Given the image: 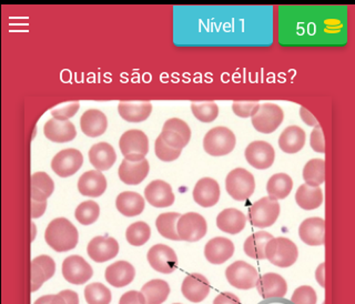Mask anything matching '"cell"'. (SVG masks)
<instances>
[{
	"instance_id": "obj_1",
	"label": "cell",
	"mask_w": 355,
	"mask_h": 304,
	"mask_svg": "<svg viewBox=\"0 0 355 304\" xmlns=\"http://www.w3.org/2000/svg\"><path fill=\"white\" fill-rule=\"evenodd\" d=\"M44 240L53 251L68 252L77 246L79 233L68 219H53L46 229Z\"/></svg>"
},
{
	"instance_id": "obj_2",
	"label": "cell",
	"mask_w": 355,
	"mask_h": 304,
	"mask_svg": "<svg viewBox=\"0 0 355 304\" xmlns=\"http://www.w3.org/2000/svg\"><path fill=\"white\" fill-rule=\"evenodd\" d=\"M297 244L292 242L290 239L273 238L268 242L266 246V259L272 264L279 268H288L297 262Z\"/></svg>"
},
{
	"instance_id": "obj_3",
	"label": "cell",
	"mask_w": 355,
	"mask_h": 304,
	"mask_svg": "<svg viewBox=\"0 0 355 304\" xmlns=\"http://www.w3.org/2000/svg\"><path fill=\"white\" fill-rule=\"evenodd\" d=\"M225 189L232 199L236 201H245L254 192V177L247 169H234L227 174Z\"/></svg>"
},
{
	"instance_id": "obj_4",
	"label": "cell",
	"mask_w": 355,
	"mask_h": 304,
	"mask_svg": "<svg viewBox=\"0 0 355 304\" xmlns=\"http://www.w3.org/2000/svg\"><path fill=\"white\" fill-rule=\"evenodd\" d=\"M234 133L225 127H216L207 133L203 139V148L212 157L227 155L236 147Z\"/></svg>"
},
{
	"instance_id": "obj_5",
	"label": "cell",
	"mask_w": 355,
	"mask_h": 304,
	"mask_svg": "<svg viewBox=\"0 0 355 304\" xmlns=\"http://www.w3.org/2000/svg\"><path fill=\"white\" fill-rule=\"evenodd\" d=\"M280 216V205L277 200L264 196L254 202L249 209V220L253 227L269 228L277 221Z\"/></svg>"
},
{
	"instance_id": "obj_6",
	"label": "cell",
	"mask_w": 355,
	"mask_h": 304,
	"mask_svg": "<svg viewBox=\"0 0 355 304\" xmlns=\"http://www.w3.org/2000/svg\"><path fill=\"white\" fill-rule=\"evenodd\" d=\"M119 147L125 159L141 161L149 152V139L141 130H128L119 140Z\"/></svg>"
},
{
	"instance_id": "obj_7",
	"label": "cell",
	"mask_w": 355,
	"mask_h": 304,
	"mask_svg": "<svg viewBox=\"0 0 355 304\" xmlns=\"http://www.w3.org/2000/svg\"><path fill=\"white\" fill-rule=\"evenodd\" d=\"M159 137L172 149L182 151L191 139V129L180 118H171L164 122Z\"/></svg>"
},
{
	"instance_id": "obj_8",
	"label": "cell",
	"mask_w": 355,
	"mask_h": 304,
	"mask_svg": "<svg viewBox=\"0 0 355 304\" xmlns=\"http://www.w3.org/2000/svg\"><path fill=\"white\" fill-rule=\"evenodd\" d=\"M284 119L282 109L275 103H262L252 117L253 127L261 133H272L280 127Z\"/></svg>"
},
{
	"instance_id": "obj_9",
	"label": "cell",
	"mask_w": 355,
	"mask_h": 304,
	"mask_svg": "<svg viewBox=\"0 0 355 304\" xmlns=\"http://www.w3.org/2000/svg\"><path fill=\"white\" fill-rule=\"evenodd\" d=\"M227 282L240 290H250L257 287L259 273L254 267L244 261H236L225 270Z\"/></svg>"
},
{
	"instance_id": "obj_10",
	"label": "cell",
	"mask_w": 355,
	"mask_h": 304,
	"mask_svg": "<svg viewBox=\"0 0 355 304\" xmlns=\"http://www.w3.org/2000/svg\"><path fill=\"white\" fill-rule=\"evenodd\" d=\"M208 224L201 214L188 212L179 218L177 223V233L181 241L197 242L207 235Z\"/></svg>"
},
{
	"instance_id": "obj_11",
	"label": "cell",
	"mask_w": 355,
	"mask_h": 304,
	"mask_svg": "<svg viewBox=\"0 0 355 304\" xmlns=\"http://www.w3.org/2000/svg\"><path fill=\"white\" fill-rule=\"evenodd\" d=\"M61 272L66 281L76 285H85L94 276L92 266L79 255H70L67 257L62 263Z\"/></svg>"
},
{
	"instance_id": "obj_12",
	"label": "cell",
	"mask_w": 355,
	"mask_h": 304,
	"mask_svg": "<svg viewBox=\"0 0 355 304\" xmlns=\"http://www.w3.org/2000/svg\"><path fill=\"white\" fill-rule=\"evenodd\" d=\"M147 259L151 268L160 273H172L178 268L177 255L172 248L166 244H155L150 248Z\"/></svg>"
},
{
	"instance_id": "obj_13",
	"label": "cell",
	"mask_w": 355,
	"mask_h": 304,
	"mask_svg": "<svg viewBox=\"0 0 355 304\" xmlns=\"http://www.w3.org/2000/svg\"><path fill=\"white\" fill-rule=\"evenodd\" d=\"M83 155L77 149H64L59 151L51 160V169L57 176L68 178L77 174L83 167Z\"/></svg>"
},
{
	"instance_id": "obj_14",
	"label": "cell",
	"mask_w": 355,
	"mask_h": 304,
	"mask_svg": "<svg viewBox=\"0 0 355 304\" xmlns=\"http://www.w3.org/2000/svg\"><path fill=\"white\" fill-rule=\"evenodd\" d=\"M244 155L250 166L259 170L270 168L275 160V151L269 142H253L245 148Z\"/></svg>"
},
{
	"instance_id": "obj_15",
	"label": "cell",
	"mask_w": 355,
	"mask_h": 304,
	"mask_svg": "<svg viewBox=\"0 0 355 304\" xmlns=\"http://www.w3.org/2000/svg\"><path fill=\"white\" fill-rule=\"evenodd\" d=\"M89 257L94 262L103 263L112 260L119 253V244L116 239L105 235L96 237L87 246Z\"/></svg>"
},
{
	"instance_id": "obj_16",
	"label": "cell",
	"mask_w": 355,
	"mask_h": 304,
	"mask_svg": "<svg viewBox=\"0 0 355 304\" xmlns=\"http://www.w3.org/2000/svg\"><path fill=\"white\" fill-rule=\"evenodd\" d=\"M144 198L155 208H166L173 205L175 194L171 185L164 180H155L144 189Z\"/></svg>"
},
{
	"instance_id": "obj_17",
	"label": "cell",
	"mask_w": 355,
	"mask_h": 304,
	"mask_svg": "<svg viewBox=\"0 0 355 304\" xmlns=\"http://www.w3.org/2000/svg\"><path fill=\"white\" fill-rule=\"evenodd\" d=\"M181 291L187 300L193 303H199L209 296L210 283L202 274H189L188 277L183 280Z\"/></svg>"
},
{
	"instance_id": "obj_18",
	"label": "cell",
	"mask_w": 355,
	"mask_h": 304,
	"mask_svg": "<svg viewBox=\"0 0 355 304\" xmlns=\"http://www.w3.org/2000/svg\"><path fill=\"white\" fill-rule=\"evenodd\" d=\"M255 288L264 300L283 298L288 292L286 280L277 273H266L259 278Z\"/></svg>"
},
{
	"instance_id": "obj_19",
	"label": "cell",
	"mask_w": 355,
	"mask_h": 304,
	"mask_svg": "<svg viewBox=\"0 0 355 304\" xmlns=\"http://www.w3.org/2000/svg\"><path fill=\"white\" fill-rule=\"evenodd\" d=\"M300 239L311 246L325 244V221L322 218H309L299 228Z\"/></svg>"
},
{
	"instance_id": "obj_20",
	"label": "cell",
	"mask_w": 355,
	"mask_h": 304,
	"mask_svg": "<svg viewBox=\"0 0 355 304\" xmlns=\"http://www.w3.org/2000/svg\"><path fill=\"white\" fill-rule=\"evenodd\" d=\"M193 199L203 208L214 207L220 199V185L212 178H202L193 189Z\"/></svg>"
},
{
	"instance_id": "obj_21",
	"label": "cell",
	"mask_w": 355,
	"mask_h": 304,
	"mask_svg": "<svg viewBox=\"0 0 355 304\" xmlns=\"http://www.w3.org/2000/svg\"><path fill=\"white\" fill-rule=\"evenodd\" d=\"M150 166L147 159L141 161H129L123 159L118 170V174L122 183L136 185L141 183L147 178Z\"/></svg>"
},
{
	"instance_id": "obj_22",
	"label": "cell",
	"mask_w": 355,
	"mask_h": 304,
	"mask_svg": "<svg viewBox=\"0 0 355 304\" xmlns=\"http://www.w3.org/2000/svg\"><path fill=\"white\" fill-rule=\"evenodd\" d=\"M44 135L50 142L64 144V142H71L76 138L77 130L70 120L60 121V120L51 118L44 125Z\"/></svg>"
},
{
	"instance_id": "obj_23",
	"label": "cell",
	"mask_w": 355,
	"mask_h": 304,
	"mask_svg": "<svg viewBox=\"0 0 355 304\" xmlns=\"http://www.w3.org/2000/svg\"><path fill=\"white\" fill-rule=\"evenodd\" d=\"M234 253V244L227 238L211 239L205 244V257L212 264H222L227 262Z\"/></svg>"
},
{
	"instance_id": "obj_24",
	"label": "cell",
	"mask_w": 355,
	"mask_h": 304,
	"mask_svg": "<svg viewBox=\"0 0 355 304\" xmlns=\"http://www.w3.org/2000/svg\"><path fill=\"white\" fill-rule=\"evenodd\" d=\"M107 189V180L103 172L98 170L86 171L78 180V190L83 196L98 198L103 196Z\"/></svg>"
},
{
	"instance_id": "obj_25",
	"label": "cell",
	"mask_w": 355,
	"mask_h": 304,
	"mask_svg": "<svg viewBox=\"0 0 355 304\" xmlns=\"http://www.w3.org/2000/svg\"><path fill=\"white\" fill-rule=\"evenodd\" d=\"M136 277V270L127 261H118L105 269V279L114 288H123L130 285Z\"/></svg>"
},
{
	"instance_id": "obj_26",
	"label": "cell",
	"mask_w": 355,
	"mask_h": 304,
	"mask_svg": "<svg viewBox=\"0 0 355 304\" xmlns=\"http://www.w3.org/2000/svg\"><path fill=\"white\" fill-rule=\"evenodd\" d=\"M80 128L86 136L96 138L103 136L108 128V119L103 111L89 109L80 118Z\"/></svg>"
},
{
	"instance_id": "obj_27",
	"label": "cell",
	"mask_w": 355,
	"mask_h": 304,
	"mask_svg": "<svg viewBox=\"0 0 355 304\" xmlns=\"http://www.w3.org/2000/svg\"><path fill=\"white\" fill-rule=\"evenodd\" d=\"M89 161L98 171H107L116 160V151L107 142L96 144L89 150Z\"/></svg>"
},
{
	"instance_id": "obj_28",
	"label": "cell",
	"mask_w": 355,
	"mask_h": 304,
	"mask_svg": "<svg viewBox=\"0 0 355 304\" xmlns=\"http://www.w3.org/2000/svg\"><path fill=\"white\" fill-rule=\"evenodd\" d=\"M247 224V217L244 213L234 208H229L219 213L216 217V226L223 233L229 235H238Z\"/></svg>"
},
{
	"instance_id": "obj_29",
	"label": "cell",
	"mask_w": 355,
	"mask_h": 304,
	"mask_svg": "<svg viewBox=\"0 0 355 304\" xmlns=\"http://www.w3.org/2000/svg\"><path fill=\"white\" fill-rule=\"evenodd\" d=\"M118 112L122 119L128 122H142L149 118L153 112V105L148 101L128 103L121 101L118 105Z\"/></svg>"
},
{
	"instance_id": "obj_30",
	"label": "cell",
	"mask_w": 355,
	"mask_h": 304,
	"mask_svg": "<svg viewBox=\"0 0 355 304\" xmlns=\"http://www.w3.org/2000/svg\"><path fill=\"white\" fill-rule=\"evenodd\" d=\"M305 144V133L302 128L290 126L282 131L279 138V147L284 153L293 155L302 150Z\"/></svg>"
},
{
	"instance_id": "obj_31",
	"label": "cell",
	"mask_w": 355,
	"mask_h": 304,
	"mask_svg": "<svg viewBox=\"0 0 355 304\" xmlns=\"http://www.w3.org/2000/svg\"><path fill=\"white\" fill-rule=\"evenodd\" d=\"M116 210L128 218L137 217L144 210V199L137 192L125 191L116 196Z\"/></svg>"
},
{
	"instance_id": "obj_32",
	"label": "cell",
	"mask_w": 355,
	"mask_h": 304,
	"mask_svg": "<svg viewBox=\"0 0 355 304\" xmlns=\"http://www.w3.org/2000/svg\"><path fill=\"white\" fill-rule=\"evenodd\" d=\"M295 201L304 210H315L323 203V192L319 187H311L304 183L297 189Z\"/></svg>"
},
{
	"instance_id": "obj_33",
	"label": "cell",
	"mask_w": 355,
	"mask_h": 304,
	"mask_svg": "<svg viewBox=\"0 0 355 304\" xmlns=\"http://www.w3.org/2000/svg\"><path fill=\"white\" fill-rule=\"evenodd\" d=\"M55 190L53 180L46 172L39 171L31 176V200L47 201Z\"/></svg>"
},
{
	"instance_id": "obj_34",
	"label": "cell",
	"mask_w": 355,
	"mask_h": 304,
	"mask_svg": "<svg viewBox=\"0 0 355 304\" xmlns=\"http://www.w3.org/2000/svg\"><path fill=\"white\" fill-rule=\"evenodd\" d=\"M273 235L266 231L253 233L244 242L243 249L245 255L255 260H264L266 259V246Z\"/></svg>"
},
{
	"instance_id": "obj_35",
	"label": "cell",
	"mask_w": 355,
	"mask_h": 304,
	"mask_svg": "<svg viewBox=\"0 0 355 304\" xmlns=\"http://www.w3.org/2000/svg\"><path fill=\"white\" fill-rule=\"evenodd\" d=\"M293 189V180L286 174H277L272 176L266 185V191L271 199H286Z\"/></svg>"
},
{
	"instance_id": "obj_36",
	"label": "cell",
	"mask_w": 355,
	"mask_h": 304,
	"mask_svg": "<svg viewBox=\"0 0 355 304\" xmlns=\"http://www.w3.org/2000/svg\"><path fill=\"white\" fill-rule=\"evenodd\" d=\"M146 304H162L170 294V287L164 280H151L142 287Z\"/></svg>"
},
{
	"instance_id": "obj_37",
	"label": "cell",
	"mask_w": 355,
	"mask_h": 304,
	"mask_svg": "<svg viewBox=\"0 0 355 304\" xmlns=\"http://www.w3.org/2000/svg\"><path fill=\"white\" fill-rule=\"evenodd\" d=\"M180 217L181 214L177 212H166L160 214L155 220V227H157L158 233L164 238L169 239V240H180L177 233L178 220Z\"/></svg>"
},
{
	"instance_id": "obj_38",
	"label": "cell",
	"mask_w": 355,
	"mask_h": 304,
	"mask_svg": "<svg viewBox=\"0 0 355 304\" xmlns=\"http://www.w3.org/2000/svg\"><path fill=\"white\" fill-rule=\"evenodd\" d=\"M303 179L311 187H320L324 183L325 162L323 159H312L303 169Z\"/></svg>"
},
{
	"instance_id": "obj_39",
	"label": "cell",
	"mask_w": 355,
	"mask_h": 304,
	"mask_svg": "<svg viewBox=\"0 0 355 304\" xmlns=\"http://www.w3.org/2000/svg\"><path fill=\"white\" fill-rule=\"evenodd\" d=\"M151 237V229L146 222L138 221L130 224L125 233L129 244L133 246H141L147 244Z\"/></svg>"
},
{
	"instance_id": "obj_40",
	"label": "cell",
	"mask_w": 355,
	"mask_h": 304,
	"mask_svg": "<svg viewBox=\"0 0 355 304\" xmlns=\"http://www.w3.org/2000/svg\"><path fill=\"white\" fill-rule=\"evenodd\" d=\"M99 205L97 202L92 201V200L83 202L76 209V219L83 226H90V224L94 223L99 219Z\"/></svg>"
},
{
	"instance_id": "obj_41",
	"label": "cell",
	"mask_w": 355,
	"mask_h": 304,
	"mask_svg": "<svg viewBox=\"0 0 355 304\" xmlns=\"http://www.w3.org/2000/svg\"><path fill=\"white\" fill-rule=\"evenodd\" d=\"M85 299L88 304H110L111 292L103 283H92L85 289Z\"/></svg>"
},
{
	"instance_id": "obj_42",
	"label": "cell",
	"mask_w": 355,
	"mask_h": 304,
	"mask_svg": "<svg viewBox=\"0 0 355 304\" xmlns=\"http://www.w3.org/2000/svg\"><path fill=\"white\" fill-rule=\"evenodd\" d=\"M191 111L199 121L209 124L216 119V117L219 115V107L214 101L192 103Z\"/></svg>"
},
{
	"instance_id": "obj_43",
	"label": "cell",
	"mask_w": 355,
	"mask_h": 304,
	"mask_svg": "<svg viewBox=\"0 0 355 304\" xmlns=\"http://www.w3.org/2000/svg\"><path fill=\"white\" fill-rule=\"evenodd\" d=\"M155 155L164 162H172L177 160L181 155V150L172 149L168 144H164V140L158 137L155 144Z\"/></svg>"
},
{
	"instance_id": "obj_44",
	"label": "cell",
	"mask_w": 355,
	"mask_h": 304,
	"mask_svg": "<svg viewBox=\"0 0 355 304\" xmlns=\"http://www.w3.org/2000/svg\"><path fill=\"white\" fill-rule=\"evenodd\" d=\"M316 294L309 285H302L294 291L291 302L293 304H316Z\"/></svg>"
},
{
	"instance_id": "obj_45",
	"label": "cell",
	"mask_w": 355,
	"mask_h": 304,
	"mask_svg": "<svg viewBox=\"0 0 355 304\" xmlns=\"http://www.w3.org/2000/svg\"><path fill=\"white\" fill-rule=\"evenodd\" d=\"M259 105L257 101H234L232 110L240 118H251L258 111Z\"/></svg>"
},
{
	"instance_id": "obj_46",
	"label": "cell",
	"mask_w": 355,
	"mask_h": 304,
	"mask_svg": "<svg viewBox=\"0 0 355 304\" xmlns=\"http://www.w3.org/2000/svg\"><path fill=\"white\" fill-rule=\"evenodd\" d=\"M47 281L46 272L36 261H31V292H36Z\"/></svg>"
},
{
	"instance_id": "obj_47",
	"label": "cell",
	"mask_w": 355,
	"mask_h": 304,
	"mask_svg": "<svg viewBox=\"0 0 355 304\" xmlns=\"http://www.w3.org/2000/svg\"><path fill=\"white\" fill-rule=\"evenodd\" d=\"M79 108H80L79 103H71L69 105H64L62 108L55 109V110L51 111V116L55 119L60 120V121H67L77 114Z\"/></svg>"
},
{
	"instance_id": "obj_48",
	"label": "cell",
	"mask_w": 355,
	"mask_h": 304,
	"mask_svg": "<svg viewBox=\"0 0 355 304\" xmlns=\"http://www.w3.org/2000/svg\"><path fill=\"white\" fill-rule=\"evenodd\" d=\"M310 146L313 151L319 152V153L325 152L324 136H323V133H322L321 127L319 125L315 126L311 133Z\"/></svg>"
},
{
	"instance_id": "obj_49",
	"label": "cell",
	"mask_w": 355,
	"mask_h": 304,
	"mask_svg": "<svg viewBox=\"0 0 355 304\" xmlns=\"http://www.w3.org/2000/svg\"><path fill=\"white\" fill-rule=\"evenodd\" d=\"M33 260L39 263L42 268L44 269V272H46L47 281L53 277V274L55 272V263L49 255H39V257H35Z\"/></svg>"
},
{
	"instance_id": "obj_50",
	"label": "cell",
	"mask_w": 355,
	"mask_h": 304,
	"mask_svg": "<svg viewBox=\"0 0 355 304\" xmlns=\"http://www.w3.org/2000/svg\"><path fill=\"white\" fill-rule=\"evenodd\" d=\"M119 304H146V299L141 292L129 291L120 298Z\"/></svg>"
},
{
	"instance_id": "obj_51",
	"label": "cell",
	"mask_w": 355,
	"mask_h": 304,
	"mask_svg": "<svg viewBox=\"0 0 355 304\" xmlns=\"http://www.w3.org/2000/svg\"><path fill=\"white\" fill-rule=\"evenodd\" d=\"M214 304H241V302L236 294H231V292H223L216 296Z\"/></svg>"
},
{
	"instance_id": "obj_52",
	"label": "cell",
	"mask_w": 355,
	"mask_h": 304,
	"mask_svg": "<svg viewBox=\"0 0 355 304\" xmlns=\"http://www.w3.org/2000/svg\"><path fill=\"white\" fill-rule=\"evenodd\" d=\"M47 209V201L39 202L31 200V219H38L44 216Z\"/></svg>"
},
{
	"instance_id": "obj_53",
	"label": "cell",
	"mask_w": 355,
	"mask_h": 304,
	"mask_svg": "<svg viewBox=\"0 0 355 304\" xmlns=\"http://www.w3.org/2000/svg\"><path fill=\"white\" fill-rule=\"evenodd\" d=\"M33 304H67L60 294H50V296H40Z\"/></svg>"
},
{
	"instance_id": "obj_54",
	"label": "cell",
	"mask_w": 355,
	"mask_h": 304,
	"mask_svg": "<svg viewBox=\"0 0 355 304\" xmlns=\"http://www.w3.org/2000/svg\"><path fill=\"white\" fill-rule=\"evenodd\" d=\"M300 117H301V119L304 121V124L310 126V127H315V126L319 125L318 120L314 118L313 115L311 114L310 111L304 108V107L300 108Z\"/></svg>"
},
{
	"instance_id": "obj_55",
	"label": "cell",
	"mask_w": 355,
	"mask_h": 304,
	"mask_svg": "<svg viewBox=\"0 0 355 304\" xmlns=\"http://www.w3.org/2000/svg\"><path fill=\"white\" fill-rule=\"evenodd\" d=\"M59 294L64 298L67 304H79V296L75 291L64 290L61 291Z\"/></svg>"
},
{
	"instance_id": "obj_56",
	"label": "cell",
	"mask_w": 355,
	"mask_h": 304,
	"mask_svg": "<svg viewBox=\"0 0 355 304\" xmlns=\"http://www.w3.org/2000/svg\"><path fill=\"white\" fill-rule=\"evenodd\" d=\"M325 263H321L319 268L316 270V281L321 285L322 288H325Z\"/></svg>"
},
{
	"instance_id": "obj_57",
	"label": "cell",
	"mask_w": 355,
	"mask_h": 304,
	"mask_svg": "<svg viewBox=\"0 0 355 304\" xmlns=\"http://www.w3.org/2000/svg\"><path fill=\"white\" fill-rule=\"evenodd\" d=\"M260 304H293L290 303L288 300H283L282 298H277V299H266Z\"/></svg>"
},
{
	"instance_id": "obj_58",
	"label": "cell",
	"mask_w": 355,
	"mask_h": 304,
	"mask_svg": "<svg viewBox=\"0 0 355 304\" xmlns=\"http://www.w3.org/2000/svg\"><path fill=\"white\" fill-rule=\"evenodd\" d=\"M31 228H33V240L35 239V235H36L37 229H35V224L31 223Z\"/></svg>"
},
{
	"instance_id": "obj_59",
	"label": "cell",
	"mask_w": 355,
	"mask_h": 304,
	"mask_svg": "<svg viewBox=\"0 0 355 304\" xmlns=\"http://www.w3.org/2000/svg\"><path fill=\"white\" fill-rule=\"evenodd\" d=\"M175 304H181V303H175Z\"/></svg>"
}]
</instances>
